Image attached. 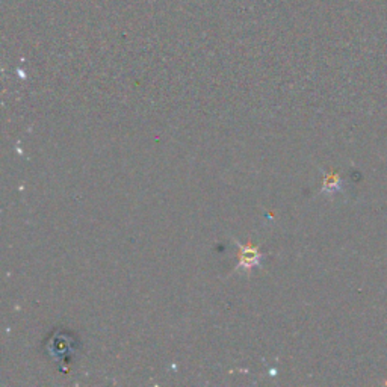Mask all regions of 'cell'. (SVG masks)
Returning <instances> with one entry per match:
<instances>
[{
  "instance_id": "obj_1",
  "label": "cell",
  "mask_w": 387,
  "mask_h": 387,
  "mask_svg": "<svg viewBox=\"0 0 387 387\" xmlns=\"http://www.w3.org/2000/svg\"><path fill=\"white\" fill-rule=\"evenodd\" d=\"M239 252H238V265H236L234 271L238 272H247L249 274L254 268H259L262 264V259H264V253L260 252V247L254 245L253 242L242 244L236 241Z\"/></svg>"
},
{
  "instance_id": "obj_2",
  "label": "cell",
  "mask_w": 387,
  "mask_h": 387,
  "mask_svg": "<svg viewBox=\"0 0 387 387\" xmlns=\"http://www.w3.org/2000/svg\"><path fill=\"white\" fill-rule=\"evenodd\" d=\"M341 179L338 174L334 172H329L326 177H324V185H322V192H327V194H334L338 192L341 190Z\"/></svg>"
}]
</instances>
